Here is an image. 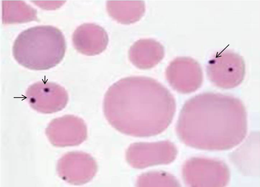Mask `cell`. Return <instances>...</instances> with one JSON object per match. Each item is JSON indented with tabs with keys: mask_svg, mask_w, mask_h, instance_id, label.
Listing matches in <instances>:
<instances>
[{
	"mask_svg": "<svg viewBox=\"0 0 260 187\" xmlns=\"http://www.w3.org/2000/svg\"><path fill=\"white\" fill-rule=\"evenodd\" d=\"M177 155L175 145L169 141L131 144L126 152V159L133 168L142 169L172 162Z\"/></svg>",
	"mask_w": 260,
	"mask_h": 187,
	"instance_id": "6",
	"label": "cell"
},
{
	"mask_svg": "<svg viewBox=\"0 0 260 187\" xmlns=\"http://www.w3.org/2000/svg\"><path fill=\"white\" fill-rule=\"evenodd\" d=\"M106 8L110 17L125 24L139 21L145 12L143 1H108Z\"/></svg>",
	"mask_w": 260,
	"mask_h": 187,
	"instance_id": "13",
	"label": "cell"
},
{
	"mask_svg": "<svg viewBox=\"0 0 260 187\" xmlns=\"http://www.w3.org/2000/svg\"><path fill=\"white\" fill-rule=\"evenodd\" d=\"M2 19L3 24L37 21V11L23 1H3Z\"/></svg>",
	"mask_w": 260,
	"mask_h": 187,
	"instance_id": "14",
	"label": "cell"
},
{
	"mask_svg": "<svg viewBox=\"0 0 260 187\" xmlns=\"http://www.w3.org/2000/svg\"><path fill=\"white\" fill-rule=\"evenodd\" d=\"M57 172L62 180L73 185H81L90 181L95 176L98 166L89 154L70 151L58 161Z\"/></svg>",
	"mask_w": 260,
	"mask_h": 187,
	"instance_id": "8",
	"label": "cell"
},
{
	"mask_svg": "<svg viewBox=\"0 0 260 187\" xmlns=\"http://www.w3.org/2000/svg\"><path fill=\"white\" fill-rule=\"evenodd\" d=\"M25 96L30 106L43 114L61 111L68 101V94L65 89L51 82L39 81L31 84Z\"/></svg>",
	"mask_w": 260,
	"mask_h": 187,
	"instance_id": "7",
	"label": "cell"
},
{
	"mask_svg": "<svg viewBox=\"0 0 260 187\" xmlns=\"http://www.w3.org/2000/svg\"><path fill=\"white\" fill-rule=\"evenodd\" d=\"M138 187H178L177 180L172 175L163 171H151L143 173L137 180Z\"/></svg>",
	"mask_w": 260,
	"mask_h": 187,
	"instance_id": "15",
	"label": "cell"
},
{
	"mask_svg": "<svg viewBox=\"0 0 260 187\" xmlns=\"http://www.w3.org/2000/svg\"><path fill=\"white\" fill-rule=\"evenodd\" d=\"M45 134L55 147L78 145L87 138V127L81 118L65 115L53 119L45 129Z\"/></svg>",
	"mask_w": 260,
	"mask_h": 187,
	"instance_id": "9",
	"label": "cell"
},
{
	"mask_svg": "<svg viewBox=\"0 0 260 187\" xmlns=\"http://www.w3.org/2000/svg\"><path fill=\"white\" fill-rule=\"evenodd\" d=\"M72 42L79 52L87 56H94L101 53L106 48L108 37L106 31L100 26L85 23L75 30Z\"/></svg>",
	"mask_w": 260,
	"mask_h": 187,
	"instance_id": "11",
	"label": "cell"
},
{
	"mask_svg": "<svg viewBox=\"0 0 260 187\" xmlns=\"http://www.w3.org/2000/svg\"><path fill=\"white\" fill-rule=\"evenodd\" d=\"M13 55L22 66L46 70L58 64L66 51L62 33L51 25H39L21 32L14 41Z\"/></svg>",
	"mask_w": 260,
	"mask_h": 187,
	"instance_id": "3",
	"label": "cell"
},
{
	"mask_svg": "<svg viewBox=\"0 0 260 187\" xmlns=\"http://www.w3.org/2000/svg\"><path fill=\"white\" fill-rule=\"evenodd\" d=\"M180 140L198 149L221 150L240 144L247 131V114L238 98L205 93L183 105L177 125Z\"/></svg>",
	"mask_w": 260,
	"mask_h": 187,
	"instance_id": "2",
	"label": "cell"
},
{
	"mask_svg": "<svg viewBox=\"0 0 260 187\" xmlns=\"http://www.w3.org/2000/svg\"><path fill=\"white\" fill-rule=\"evenodd\" d=\"M164 56L163 46L151 39H140L130 48L128 52L130 62L137 67L146 69L160 62Z\"/></svg>",
	"mask_w": 260,
	"mask_h": 187,
	"instance_id": "12",
	"label": "cell"
},
{
	"mask_svg": "<svg viewBox=\"0 0 260 187\" xmlns=\"http://www.w3.org/2000/svg\"><path fill=\"white\" fill-rule=\"evenodd\" d=\"M185 183L192 187H222L228 182L229 172L223 163L215 160L194 158L182 167Z\"/></svg>",
	"mask_w": 260,
	"mask_h": 187,
	"instance_id": "4",
	"label": "cell"
},
{
	"mask_svg": "<svg viewBox=\"0 0 260 187\" xmlns=\"http://www.w3.org/2000/svg\"><path fill=\"white\" fill-rule=\"evenodd\" d=\"M103 107L106 120L117 130L131 136L147 137L168 127L176 104L170 92L157 81L131 76L109 87Z\"/></svg>",
	"mask_w": 260,
	"mask_h": 187,
	"instance_id": "1",
	"label": "cell"
},
{
	"mask_svg": "<svg viewBox=\"0 0 260 187\" xmlns=\"http://www.w3.org/2000/svg\"><path fill=\"white\" fill-rule=\"evenodd\" d=\"M245 63L239 54L230 51L217 53L207 63L206 72L210 81L222 88L240 84L245 75Z\"/></svg>",
	"mask_w": 260,
	"mask_h": 187,
	"instance_id": "5",
	"label": "cell"
},
{
	"mask_svg": "<svg viewBox=\"0 0 260 187\" xmlns=\"http://www.w3.org/2000/svg\"><path fill=\"white\" fill-rule=\"evenodd\" d=\"M166 77L171 86L181 93H189L200 87L202 72L198 62L186 57L172 61L166 70Z\"/></svg>",
	"mask_w": 260,
	"mask_h": 187,
	"instance_id": "10",
	"label": "cell"
}]
</instances>
